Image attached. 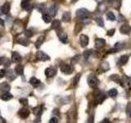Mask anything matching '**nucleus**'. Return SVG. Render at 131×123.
Instances as JSON below:
<instances>
[{"mask_svg": "<svg viewBox=\"0 0 131 123\" xmlns=\"http://www.w3.org/2000/svg\"><path fill=\"white\" fill-rule=\"evenodd\" d=\"M60 69L62 73L66 74V75H71V74L74 71V67L71 64H67V63H64V64H61Z\"/></svg>", "mask_w": 131, "mask_h": 123, "instance_id": "f257e3e1", "label": "nucleus"}, {"mask_svg": "<svg viewBox=\"0 0 131 123\" xmlns=\"http://www.w3.org/2000/svg\"><path fill=\"white\" fill-rule=\"evenodd\" d=\"M75 15L77 17L80 19H86L89 17V12L88 9H86V8H80V9H78L76 11Z\"/></svg>", "mask_w": 131, "mask_h": 123, "instance_id": "f03ea898", "label": "nucleus"}, {"mask_svg": "<svg viewBox=\"0 0 131 123\" xmlns=\"http://www.w3.org/2000/svg\"><path fill=\"white\" fill-rule=\"evenodd\" d=\"M88 84L91 88H97L98 85V80L97 77L93 75H90L88 77Z\"/></svg>", "mask_w": 131, "mask_h": 123, "instance_id": "7ed1b4c3", "label": "nucleus"}, {"mask_svg": "<svg viewBox=\"0 0 131 123\" xmlns=\"http://www.w3.org/2000/svg\"><path fill=\"white\" fill-rule=\"evenodd\" d=\"M36 57H37V59H38V60L42 61H46L50 59L49 56L47 55L46 53L42 52V51H38L36 53Z\"/></svg>", "mask_w": 131, "mask_h": 123, "instance_id": "20e7f679", "label": "nucleus"}, {"mask_svg": "<svg viewBox=\"0 0 131 123\" xmlns=\"http://www.w3.org/2000/svg\"><path fill=\"white\" fill-rule=\"evenodd\" d=\"M30 113V111L26 108H23L21 109H20V111L18 112L19 117L22 119H26L29 117Z\"/></svg>", "mask_w": 131, "mask_h": 123, "instance_id": "39448f33", "label": "nucleus"}, {"mask_svg": "<svg viewBox=\"0 0 131 123\" xmlns=\"http://www.w3.org/2000/svg\"><path fill=\"white\" fill-rule=\"evenodd\" d=\"M89 37L86 35H80V44H81V47L83 48H85L88 46L89 44Z\"/></svg>", "mask_w": 131, "mask_h": 123, "instance_id": "423d86ee", "label": "nucleus"}, {"mask_svg": "<svg viewBox=\"0 0 131 123\" xmlns=\"http://www.w3.org/2000/svg\"><path fill=\"white\" fill-rule=\"evenodd\" d=\"M21 7L23 9L26 10V11H30L32 9V4L30 3V0H22L21 2Z\"/></svg>", "mask_w": 131, "mask_h": 123, "instance_id": "0eeeda50", "label": "nucleus"}, {"mask_svg": "<svg viewBox=\"0 0 131 123\" xmlns=\"http://www.w3.org/2000/svg\"><path fill=\"white\" fill-rule=\"evenodd\" d=\"M120 31L121 34H124V35H128L129 33L131 31V26L129 25H127V24H125V25H122L120 28Z\"/></svg>", "mask_w": 131, "mask_h": 123, "instance_id": "6e6552de", "label": "nucleus"}, {"mask_svg": "<svg viewBox=\"0 0 131 123\" xmlns=\"http://www.w3.org/2000/svg\"><path fill=\"white\" fill-rule=\"evenodd\" d=\"M106 44V40L104 39L97 38L95 39V47L97 48H102V47H104Z\"/></svg>", "mask_w": 131, "mask_h": 123, "instance_id": "1a4fd4ad", "label": "nucleus"}, {"mask_svg": "<svg viewBox=\"0 0 131 123\" xmlns=\"http://www.w3.org/2000/svg\"><path fill=\"white\" fill-rule=\"evenodd\" d=\"M56 70L54 68H52V67H48L45 69V76H46L47 77H52L53 76H55L56 75Z\"/></svg>", "mask_w": 131, "mask_h": 123, "instance_id": "9d476101", "label": "nucleus"}, {"mask_svg": "<svg viewBox=\"0 0 131 123\" xmlns=\"http://www.w3.org/2000/svg\"><path fill=\"white\" fill-rule=\"evenodd\" d=\"M12 61H13V63H19L20 61H21V57L19 54L18 53L16 52H13L12 53Z\"/></svg>", "mask_w": 131, "mask_h": 123, "instance_id": "9b49d317", "label": "nucleus"}, {"mask_svg": "<svg viewBox=\"0 0 131 123\" xmlns=\"http://www.w3.org/2000/svg\"><path fill=\"white\" fill-rule=\"evenodd\" d=\"M30 84L34 88H37V87H39V86L40 85L41 82H40V80L39 79H37L36 77L33 76V77H31L30 79Z\"/></svg>", "mask_w": 131, "mask_h": 123, "instance_id": "f8f14e48", "label": "nucleus"}, {"mask_svg": "<svg viewBox=\"0 0 131 123\" xmlns=\"http://www.w3.org/2000/svg\"><path fill=\"white\" fill-rule=\"evenodd\" d=\"M48 13L51 16H55L57 14V4H52V5L48 9Z\"/></svg>", "mask_w": 131, "mask_h": 123, "instance_id": "ddd939ff", "label": "nucleus"}, {"mask_svg": "<svg viewBox=\"0 0 131 123\" xmlns=\"http://www.w3.org/2000/svg\"><path fill=\"white\" fill-rule=\"evenodd\" d=\"M10 89H11L10 85H8L7 83H6V82L0 84V91H2L3 94L4 93H8V92H9Z\"/></svg>", "mask_w": 131, "mask_h": 123, "instance_id": "4468645a", "label": "nucleus"}, {"mask_svg": "<svg viewBox=\"0 0 131 123\" xmlns=\"http://www.w3.org/2000/svg\"><path fill=\"white\" fill-rule=\"evenodd\" d=\"M10 7H11L10 3H8V2L5 3H4L3 5L2 6V7H1L2 13H3V14H5V15L8 14V13H9V12H10Z\"/></svg>", "mask_w": 131, "mask_h": 123, "instance_id": "2eb2a0df", "label": "nucleus"}, {"mask_svg": "<svg viewBox=\"0 0 131 123\" xmlns=\"http://www.w3.org/2000/svg\"><path fill=\"white\" fill-rule=\"evenodd\" d=\"M33 112H34V114L35 115V116H37L38 117H40L41 113L43 112V106L39 105V106L35 107V108H33Z\"/></svg>", "mask_w": 131, "mask_h": 123, "instance_id": "dca6fc26", "label": "nucleus"}, {"mask_svg": "<svg viewBox=\"0 0 131 123\" xmlns=\"http://www.w3.org/2000/svg\"><path fill=\"white\" fill-rule=\"evenodd\" d=\"M16 42L18 44L23 45V46H28L29 44V40L27 38H24V37H18L17 39H16Z\"/></svg>", "mask_w": 131, "mask_h": 123, "instance_id": "f3484780", "label": "nucleus"}, {"mask_svg": "<svg viewBox=\"0 0 131 123\" xmlns=\"http://www.w3.org/2000/svg\"><path fill=\"white\" fill-rule=\"evenodd\" d=\"M15 72L16 75L18 76H22L23 73H24V68H23V66L20 65V64H17L16 66L15 67Z\"/></svg>", "mask_w": 131, "mask_h": 123, "instance_id": "a211bd4d", "label": "nucleus"}, {"mask_svg": "<svg viewBox=\"0 0 131 123\" xmlns=\"http://www.w3.org/2000/svg\"><path fill=\"white\" fill-rule=\"evenodd\" d=\"M12 98H13V96H12V94H10L9 92L4 93V94H2L1 96H0V98H1V99L3 100V101H9V100L12 99Z\"/></svg>", "mask_w": 131, "mask_h": 123, "instance_id": "6ab92c4d", "label": "nucleus"}, {"mask_svg": "<svg viewBox=\"0 0 131 123\" xmlns=\"http://www.w3.org/2000/svg\"><path fill=\"white\" fill-rule=\"evenodd\" d=\"M58 38L60 39V41L61 43H63V44H66L67 42V39H68V36L66 34V33L62 32V33H61V34L58 35Z\"/></svg>", "mask_w": 131, "mask_h": 123, "instance_id": "aec40b11", "label": "nucleus"}, {"mask_svg": "<svg viewBox=\"0 0 131 123\" xmlns=\"http://www.w3.org/2000/svg\"><path fill=\"white\" fill-rule=\"evenodd\" d=\"M71 15L70 12H65L62 14V20L64 22H70V20H71Z\"/></svg>", "mask_w": 131, "mask_h": 123, "instance_id": "412c9836", "label": "nucleus"}, {"mask_svg": "<svg viewBox=\"0 0 131 123\" xmlns=\"http://www.w3.org/2000/svg\"><path fill=\"white\" fill-rule=\"evenodd\" d=\"M43 41H44V36H39L38 39H37L36 40V42H35V47L37 48H39L41 47V45L43 44Z\"/></svg>", "mask_w": 131, "mask_h": 123, "instance_id": "4be33fe9", "label": "nucleus"}, {"mask_svg": "<svg viewBox=\"0 0 131 123\" xmlns=\"http://www.w3.org/2000/svg\"><path fill=\"white\" fill-rule=\"evenodd\" d=\"M129 60V56L128 55H122L120 57V60H119V64L120 65H125L127 63V61Z\"/></svg>", "mask_w": 131, "mask_h": 123, "instance_id": "5701e85b", "label": "nucleus"}, {"mask_svg": "<svg viewBox=\"0 0 131 123\" xmlns=\"http://www.w3.org/2000/svg\"><path fill=\"white\" fill-rule=\"evenodd\" d=\"M0 65H5L8 67L10 65V60L6 57H0Z\"/></svg>", "mask_w": 131, "mask_h": 123, "instance_id": "b1692460", "label": "nucleus"}, {"mask_svg": "<svg viewBox=\"0 0 131 123\" xmlns=\"http://www.w3.org/2000/svg\"><path fill=\"white\" fill-rule=\"evenodd\" d=\"M105 99H106V95L103 94H99L96 98V101L97 104H102Z\"/></svg>", "mask_w": 131, "mask_h": 123, "instance_id": "393cba45", "label": "nucleus"}, {"mask_svg": "<svg viewBox=\"0 0 131 123\" xmlns=\"http://www.w3.org/2000/svg\"><path fill=\"white\" fill-rule=\"evenodd\" d=\"M61 26V22L60 20H54L52 23V28L54 29V30H57V29H59Z\"/></svg>", "mask_w": 131, "mask_h": 123, "instance_id": "a878e982", "label": "nucleus"}, {"mask_svg": "<svg viewBox=\"0 0 131 123\" xmlns=\"http://www.w3.org/2000/svg\"><path fill=\"white\" fill-rule=\"evenodd\" d=\"M95 20L99 26H101V27L104 26V20H103V18H102V16H97V17L95 18Z\"/></svg>", "mask_w": 131, "mask_h": 123, "instance_id": "bb28decb", "label": "nucleus"}, {"mask_svg": "<svg viewBox=\"0 0 131 123\" xmlns=\"http://www.w3.org/2000/svg\"><path fill=\"white\" fill-rule=\"evenodd\" d=\"M43 20L44 22L49 23L52 20V16L49 14H48V13H45V14L43 15Z\"/></svg>", "mask_w": 131, "mask_h": 123, "instance_id": "cd10ccee", "label": "nucleus"}, {"mask_svg": "<svg viewBox=\"0 0 131 123\" xmlns=\"http://www.w3.org/2000/svg\"><path fill=\"white\" fill-rule=\"evenodd\" d=\"M106 17H107L109 20H112V22L116 20V16H115V14L112 12H108L107 13H106Z\"/></svg>", "mask_w": 131, "mask_h": 123, "instance_id": "c85d7f7f", "label": "nucleus"}, {"mask_svg": "<svg viewBox=\"0 0 131 123\" xmlns=\"http://www.w3.org/2000/svg\"><path fill=\"white\" fill-rule=\"evenodd\" d=\"M108 94H109L110 97L114 98L118 94V91L116 90V89H110L108 91Z\"/></svg>", "mask_w": 131, "mask_h": 123, "instance_id": "c756f323", "label": "nucleus"}, {"mask_svg": "<svg viewBox=\"0 0 131 123\" xmlns=\"http://www.w3.org/2000/svg\"><path fill=\"white\" fill-rule=\"evenodd\" d=\"M80 73H78L76 74V76L74 77V79H73V85H77V84L79 83V81H80Z\"/></svg>", "mask_w": 131, "mask_h": 123, "instance_id": "7c9ffc66", "label": "nucleus"}, {"mask_svg": "<svg viewBox=\"0 0 131 123\" xmlns=\"http://www.w3.org/2000/svg\"><path fill=\"white\" fill-rule=\"evenodd\" d=\"M101 68H102V70L103 71H108L109 68H110L109 64H108L107 63H102L101 64Z\"/></svg>", "mask_w": 131, "mask_h": 123, "instance_id": "2f4dec72", "label": "nucleus"}, {"mask_svg": "<svg viewBox=\"0 0 131 123\" xmlns=\"http://www.w3.org/2000/svg\"><path fill=\"white\" fill-rule=\"evenodd\" d=\"M110 79L111 80H114V81H116V82H120L121 84H122V82H121V79H120V76H119L118 75H112V76H110Z\"/></svg>", "mask_w": 131, "mask_h": 123, "instance_id": "473e14b6", "label": "nucleus"}, {"mask_svg": "<svg viewBox=\"0 0 131 123\" xmlns=\"http://www.w3.org/2000/svg\"><path fill=\"white\" fill-rule=\"evenodd\" d=\"M25 35H26V37H27V38H30V37L34 35V33H33V31L30 29H28V30L25 31Z\"/></svg>", "mask_w": 131, "mask_h": 123, "instance_id": "72a5a7b5", "label": "nucleus"}, {"mask_svg": "<svg viewBox=\"0 0 131 123\" xmlns=\"http://www.w3.org/2000/svg\"><path fill=\"white\" fill-rule=\"evenodd\" d=\"M6 76H7L9 79H11V76L12 77V79H14L15 78V76L13 74V71H12V70H8V71H6Z\"/></svg>", "mask_w": 131, "mask_h": 123, "instance_id": "f704fd0d", "label": "nucleus"}, {"mask_svg": "<svg viewBox=\"0 0 131 123\" xmlns=\"http://www.w3.org/2000/svg\"><path fill=\"white\" fill-rule=\"evenodd\" d=\"M19 102H20V104H22V105H24V106H26V105L28 104V99H27V98H20V99L19 100Z\"/></svg>", "mask_w": 131, "mask_h": 123, "instance_id": "c9c22d12", "label": "nucleus"}, {"mask_svg": "<svg viewBox=\"0 0 131 123\" xmlns=\"http://www.w3.org/2000/svg\"><path fill=\"white\" fill-rule=\"evenodd\" d=\"M91 53H92V50H87V51H85L84 53V58H89V56L91 55Z\"/></svg>", "mask_w": 131, "mask_h": 123, "instance_id": "e433bc0d", "label": "nucleus"}, {"mask_svg": "<svg viewBox=\"0 0 131 123\" xmlns=\"http://www.w3.org/2000/svg\"><path fill=\"white\" fill-rule=\"evenodd\" d=\"M49 123H58V119L55 117H53L49 120Z\"/></svg>", "mask_w": 131, "mask_h": 123, "instance_id": "4c0bfd02", "label": "nucleus"}, {"mask_svg": "<svg viewBox=\"0 0 131 123\" xmlns=\"http://www.w3.org/2000/svg\"><path fill=\"white\" fill-rule=\"evenodd\" d=\"M115 29H112V30H109L108 31H107V33H106V35H107L108 36H112L114 34H115Z\"/></svg>", "mask_w": 131, "mask_h": 123, "instance_id": "58836bf2", "label": "nucleus"}, {"mask_svg": "<svg viewBox=\"0 0 131 123\" xmlns=\"http://www.w3.org/2000/svg\"><path fill=\"white\" fill-rule=\"evenodd\" d=\"M80 59V56H75V57H74L73 58H72V60H71V61H72V63L74 64V63H76L77 61H78V60Z\"/></svg>", "mask_w": 131, "mask_h": 123, "instance_id": "ea45409f", "label": "nucleus"}, {"mask_svg": "<svg viewBox=\"0 0 131 123\" xmlns=\"http://www.w3.org/2000/svg\"><path fill=\"white\" fill-rule=\"evenodd\" d=\"M126 84L129 86V88L131 89V78H126Z\"/></svg>", "mask_w": 131, "mask_h": 123, "instance_id": "a19ab883", "label": "nucleus"}, {"mask_svg": "<svg viewBox=\"0 0 131 123\" xmlns=\"http://www.w3.org/2000/svg\"><path fill=\"white\" fill-rule=\"evenodd\" d=\"M5 75H6V71H5V70H3V69L0 70V78H3Z\"/></svg>", "mask_w": 131, "mask_h": 123, "instance_id": "79ce46f5", "label": "nucleus"}, {"mask_svg": "<svg viewBox=\"0 0 131 123\" xmlns=\"http://www.w3.org/2000/svg\"><path fill=\"white\" fill-rule=\"evenodd\" d=\"M93 121H94V117H93V115H91V116L89 117L88 122L89 123H93Z\"/></svg>", "mask_w": 131, "mask_h": 123, "instance_id": "37998d69", "label": "nucleus"}, {"mask_svg": "<svg viewBox=\"0 0 131 123\" xmlns=\"http://www.w3.org/2000/svg\"><path fill=\"white\" fill-rule=\"evenodd\" d=\"M116 51H118V49H116V48H114L112 49H110V50L108 51V53H116Z\"/></svg>", "mask_w": 131, "mask_h": 123, "instance_id": "c03bdc74", "label": "nucleus"}, {"mask_svg": "<svg viewBox=\"0 0 131 123\" xmlns=\"http://www.w3.org/2000/svg\"><path fill=\"white\" fill-rule=\"evenodd\" d=\"M101 123H110V121L108 120L107 118H104L103 120L101 121Z\"/></svg>", "mask_w": 131, "mask_h": 123, "instance_id": "a18cd8bd", "label": "nucleus"}, {"mask_svg": "<svg viewBox=\"0 0 131 123\" xmlns=\"http://www.w3.org/2000/svg\"><path fill=\"white\" fill-rule=\"evenodd\" d=\"M7 121H6V120L4 119L3 117H1L0 116V123H6Z\"/></svg>", "mask_w": 131, "mask_h": 123, "instance_id": "49530a36", "label": "nucleus"}, {"mask_svg": "<svg viewBox=\"0 0 131 123\" xmlns=\"http://www.w3.org/2000/svg\"><path fill=\"white\" fill-rule=\"evenodd\" d=\"M127 113L129 114V116L131 117V108H129V105H128V108H127Z\"/></svg>", "mask_w": 131, "mask_h": 123, "instance_id": "de8ad7c7", "label": "nucleus"}, {"mask_svg": "<svg viewBox=\"0 0 131 123\" xmlns=\"http://www.w3.org/2000/svg\"><path fill=\"white\" fill-rule=\"evenodd\" d=\"M52 112H53V114H57V115H59V114H60V113H59V110L57 109H57L55 108L54 111H53Z\"/></svg>", "mask_w": 131, "mask_h": 123, "instance_id": "09e8293b", "label": "nucleus"}, {"mask_svg": "<svg viewBox=\"0 0 131 123\" xmlns=\"http://www.w3.org/2000/svg\"><path fill=\"white\" fill-rule=\"evenodd\" d=\"M4 24H5V23H4V20H3V19H1V18H0V25H1V26H4Z\"/></svg>", "mask_w": 131, "mask_h": 123, "instance_id": "8fccbe9b", "label": "nucleus"}, {"mask_svg": "<svg viewBox=\"0 0 131 123\" xmlns=\"http://www.w3.org/2000/svg\"><path fill=\"white\" fill-rule=\"evenodd\" d=\"M1 14H3V13H2V10H1V7H0V15H1Z\"/></svg>", "mask_w": 131, "mask_h": 123, "instance_id": "3c124183", "label": "nucleus"}, {"mask_svg": "<svg viewBox=\"0 0 131 123\" xmlns=\"http://www.w3.org/2000/svg\"><path fill=\"white\" fill-rule=\"evenodd\" d=\"M73 1H76V0H73Z\"/></svg>", "mask_w": 131, "mask_h": 123, "instance_id": "603ef678", "label": "nucleus"}, {"mask_svg": "<svg viewBox=\"0 0 131 123\" xmlns=\"http://www.w3.org/2000/svg\"><path fill=\"white\" fill-rule=\"evenodd\" d=\"M109 1H112V0H109Z\"/></svg>", "mask_w": 131, "mask_h": 123, "instance_id": "864d4df0", "label": "nucleus"}]
</instances>
